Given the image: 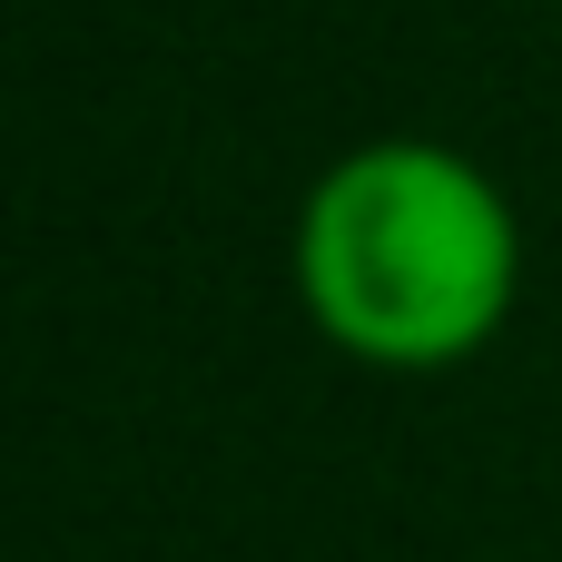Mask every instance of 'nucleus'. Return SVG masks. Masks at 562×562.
<instances>
[{"mask_svg":"<svg viewBox=\"0 0 562 562\" xmlns=\"http://www.w3.org/2000/svg\"><path fill=\"white\" fill-rule=\"evenodd\" d=\"M306 326L385 375H445L484 356L524 286V227L494 168L445 138H366L296 207Z\"/></svg>","mask_w":562,"mask_h":562,"instance_id":"f257e3e1","label":"nucleus"}]
</instances>
